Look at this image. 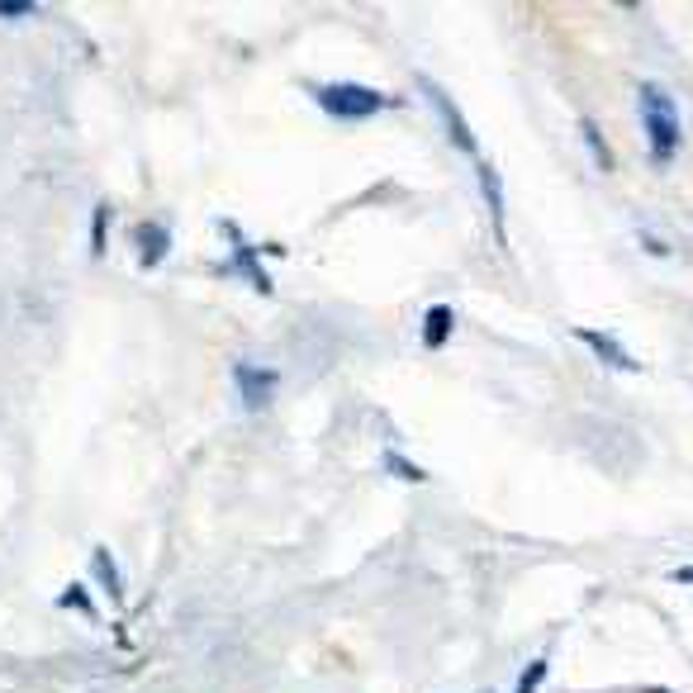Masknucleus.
<instances>
[{"mask_svg":"<svg viewBox=\"0 0 693 693\" xmlns=\"http://www.w3.org/2000/svg\"><path fill=\"white\" fill-rule=\"evenodd\" d=\"M679 580H684V584H693V566H689V570H679Z\"/></svg>","mask_w":693,"mask_h":693,"instance_id":"dca6fc26","label":"nucleus"},{"mask_svg":"<svg viewBox=\"0 0 693 693\" xmlns=\"http://www.w3.org/2000/svg\"><path fill=\"white\" fill-rule=\"evenodd\" d=\"M24 15H34L29 0H0V20H24Z\"/></svg>","mask_w":693,"mask_h":693,"instance_id":"f8f14e48","label":"nucleus"},{"mask_svg":"<svg viewBox=\"0 0 693 693\" xmlns=\"http://www.w3.org/2000/svg\"><path fill=\"white\" fill-rule=\"evenodd\" d=\"M480 181H485V200H490L494 228L504 233V195H499V176H494V166H490V162H480Z\"/></svg>","mask_w":693,"mask_h":693,"instance_id":"6e6552de","label":"nucleus"},{"mask_svg":"<svg viewBox=\"0 0 693 693\" xmlns=\"http://www.w3.org/2000/svg\"><path fill=\"white\" fill-rule=\"evenodd\" d=\"M642 124H646V138H651V157L656 162H670V157L679 152V110L675 100L665 96L660 86H642Z\"/></svg>","mask_w":693,"mask_h":693,"instance_id":"f257e3e1","label":"nucleus"},{"mask_svg":"<svg viewBox=\"0 0 693 693\" xmlns=\"http://www.w3.org/2000/svg\"><path fill=\"white\" fill-rule=\"evenodd\" d=\"M104 219H110V214H104V209H96V252H100V238H104Z\"/></svg>","mask_w":693,"mask_h":693,"instance_id":"2eb2a0df","label":"nucleus"},{"mask_svg":"<svg viewBox=\"0 0 693 693\" xmlns=\"http://www.w3.org/2000/svg\"><path fill=\"white\" fill-rule=\"evenodd\" d=\"M385 466H389V470H395V475H404V480H423V470H418V466H409V461H399V456H395V451H389V456H385Z\"/></svg>","mask_w":693,"mask_h":693,"instance_id":"ddd939ff","label":"nucleus"},{"mask_svg":"<svg viewBox=\"0 0 693 693\" xmlns=\"http://www.w3.org/2000/svg\"><path fill=\"white\" fill-rule=\"evenodd\" d=\"M96 570H100V580L110 584V598H124V584H120V570H114L110 552H96Z\"/></svg>","mask_w":693,"mask_h":693,"instance_id":"9d476101","label":"nucleus"},{"mask_svg":"<svg viewBox=\"0 0 693 693\" xmlns=\"http://www.w3.org/2000/svg\"><path fill=\"white\" fill-rule=\"evenodd\" d=\"M542 679H546V660H532L528 670H522V679H518V689H513V693H537V689H542Z\"/></svg>","mask_w":693,"mask_h":693,"instance_id":"9b49d317","label":"nucleus"},{"mask_svg":"<svg viewBox=\"0 0 693 693\" xmlns=\"http://www.w3.org/2000/svg\"><path fill=\"white\" fill-rule=\"evenodd\" d=\"M233 385H238L243 409H271V399H276L281 375H276V371H267V366L238 361V366H233Z\"/></svg>","mask_w":693,"mask_h":693,"instance_id":"7ed1b4c3","label":"nucleus"},{"mask_svg":"<svg viewBox=\"0 0 693 693\" xmlns=\"http://www.w3.org/2000/svg\"><path fill=\"white\" fill-rule=\"evenodd\" d=\"M62 604H76V608H82V612H90V604H86V590H76V584H72V590H67V594H62Z\"/></svg>","mask_w":693,"mask_h":693,"instance_id":"4468645a","label":"nucleus"},{"mask_svg":"<svg viewBox=\"0 0 693 693\" xmlns=\"http://www.w3.org/2000/svg\"><path fill=\"white\" fill-rule=\"evenodd\" d=\"M580 128H584V143H590L594 162H598V166H604V172H608V166H612V152H608V143H604V134H598V128H594V120H584Z\"/></svg>","mask_w":693,"mask_h":693,"instance_id":"1a4fd4ad","label":"nucleus"},{"mask_svg":"<svg viewBox=\"0 0 693 693\" xmlns=\"http://www.w3.org/2000/svg\"><path fill=\"white\" fill-rule=\"evenodd\" d=\"M451 329H456V313H451V305H433L423 313V343L428 347H442L451 337Z\"/></svg>","mask_w":693,"mask_h":693,"instance_id":"423d86ee","label":"nucleus"},{"mask_svg":"<svg viewBox=\"0 0 693 693\" xmlns=\"http://www.w3.org/2000/svg\"><path fill=\"white\" fill-rule=\"evenodd\" d=\"M423 96L433 100L437 120H442V128H447V134H451V143H456V148H461V152H475V134H470V124L461 120V110H456V100H451L447 90H442V86L433 82V76H423Z\"/></svg>","mask_w":693,"mask_h":693,"instance_id":"20e7f679","label":"nucleus"},{"mask_svg":"<svg viewBox=\"0 0 693 693\" xmlns=\"http://www.w3.org/2000/svg\"><path fill=\"white\" fill-rule=\"evenodd\" d=\"M166 247H172V233L162 224H143L138 228V252H143V267H157V261L166 257Z\"/></svg>","mask_w":693,"mask_h":693,"instance_id":"0eeeda50","label":"nucleus"},{"mask_svg":"<svg viewBox=\"0 0 693 693\" xmlns=\"http://www.w3.org/2000/svg\"><path fill=\"white\" fill-rule=\"evenodd\" d=\"M574 337H580V343H590V347L598 351V357H604L608 366H618V371H636V361L627 357V351H622L618 343H612L608 333H598V329H574Z\"/></svg>","mask_w":693,"mask_h":693,"instance_id":"39448f33","label":"nucleus"},{"mask_svg":"<svg viewBox=\"0 0 693 693\" xmlns=\"http://www.w3.org/2000/svg\"><path fill=\"white\" fill-rule=\"evenodd\" d=\"M313 100H319L323 114H333V120H371V114H381L385 104H395L385 96V90H371V86H357V82H337V86H319L313 90Z\"/></svg>","mask_w":693,"mask_h":693,"instance_id":"f03ea898","label":"nucleus"}]
</instances>
